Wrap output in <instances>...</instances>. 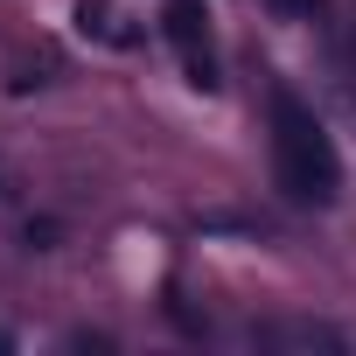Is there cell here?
<instances>
[{
    "mask_svg": "<svg viewBox=\"0 0 356 356\" xmlns=\"http://www.w3.org/2000/svg\"><path fill=\"white\" fill-rule=\"evenodd\" d=\"M273 8H280V15H286V22H307V15H314V8H321V0H273Z\"/></svg>",
    "mask_w": 356,
    "mask_h": 356,
    "instance_id": "obj_5",
    "label": "cell"
},
{
    "mask_svg": "<svg viewBox=\"0 0 356 356\" xmlns=\"http://www.w3.org/2000/svg\"><path fill=\"white\" fill-rule=\"evenodd\" d=\"M77 29H84V35H98V42H112V49H126V42H133V29H126V15L112 8V0H77Z\"/></svg>",
    "mask_w": 356,
    "mask_h": 356,
    "instance_id": "obj_3",
    "label": "cell"
},
{
    "mask_svg": "<svg viewBox=\"0 0 356 356\" xmlns=\"http://www.w3.org/2000/svg\"><path fill=\"white\" fill-rule=\"evenodd\" d=\"M0 356H8V328H0Z\"/></svg>",
    "mask_w": 356,
    "mask_h": 356,
    "instance_id": "obj_6",
    "label": "cell"
},
{
    "mask_svg": "<svg viewBox=\"0 0 356 356\" xmlns=\"http://www.w3.org/2000/svg\"><path fill=\"white\" fill-rule=\"evenodd\" d=\"M266 342H293V349H342V335L335 328H321V321H280V328H259Z\"/></svg>",
    "mask_w": 356,
    "mask_h": 356,
    "instance_id": "obj_4",
    "label": "cell"
},
{
    "mask_svg": "<svg viewBox=\"0 0 356 356\" xmlns=\"http://www.w3.org/2000/svg\"><path fill=\"white\" fill-rule=\"evenodd\" d=\"M161 35L175 42V56H182L189 84L210 98L224 77H217V49H210V15H203V0H168L161 8Z\"/></svg>",
    "mask_w": 356,
    "mask_h": 356,
    "instance_id": "obj_2",
    "label": "cell"
},
{
    "mask_svg": "<svg viewBox=\"0 0 356 356\" xmlns=\"http://www.w3.org/2000/svg\"><path fill=\"white\" fill-rule=\"evenodd\" d=\"M273 182L300 210H328L342 196V154H335L328 126L314 119V105L293 98L286 84L273 91Z\"/></svg>",
    "mask_w": 356,
    "mask_h": 356,
    "instance_id": "obj_1",
    "label": "cell"
}]
</instances>
